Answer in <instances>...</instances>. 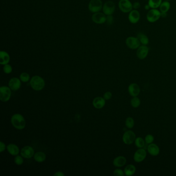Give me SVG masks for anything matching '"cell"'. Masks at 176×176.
<instances>
[{
  "label": "cell",
  "instance_id": "obj_1",
  "mask_svg": "<svg viewBox=\"0 0 176 176\" xmlns=\"http://www.w3.org/2000/svg\"><path fill=\"white\" fill-rule=\"evenodd\" d=\"M30 85L34 90L40 91L44 88L45 82L41 77L38 76H34L31 79Z\"/></svg>",
  "mask_w": 176,
  "mask_h": 176
},
{
  "label": "cell",
  "instance_id": "obj_2",
  "mask_svg": "<svg viewBox=\"0 0 176 176\" xmlns=\"http://www.w3.org/2000/svg\"><path fill=\"white\" fill-rule=\"evenodd\" d=\"M11 124L16 129L22 130L25 127V120L22 115L20 114H15L11 118Z\"/></svg>",
  "mask_w": 176,
  "mask_h": 176
},
{
  "label": "cell",
  "instance_id": "obj_3",
  "mask_svg": "<svg viewBox=\"0 0 176 176\" xmlns=\"http://www.w3.org/2000/svg\"><path fill=\"white\" fill-rule=\"evenodd\" d=\"M161 14L160 10L151 8L147 14V20L150 23L157 22L161 18Z\"/></svg>",
  "mask_w": 176,
  "mask_h": 176
},
{
  "label": "cell",
  "instance_id": "obj_4",
  "mask_svg": "<svg viewBox=\"0 0 176 176\" xmlns=\"http://www.w3.org/2000/svg\"><path fill=\"white\" fill-rule=\"evenodd\" d=\"M103 8L101 0H90L88 4V9L91 13L100 12Z\"/></svg>",
  "mask_w": 176,
  "mask_h": 176
},
{
  "label": "cell",
  "instance_id": "obj_5",
  "mask_svg": "<svg viewBox=\"0 0 176 176\" xmlns=\"http://www.w3.org/2000/svg\"><path fill=\"white\" fill-rule=\"evenodd\" d=\"M126 44L129 49L132 50L137 49L141 45L140 40L137 37L129 36L126 40Z\"/></svg>",
  "mask_w": 176,
  "mask_h": 176
},
{
  "label": "cell",
  "instance_id": "obj_6",
  "mask_svg": "<svg viewBox=\"0 0 176 176\" xmlns=\"http://www.w3.org/2000/svg\"><path fill=\"white\" fill-rule=\"evenodd\" d=\"M118 7L120 11L124 13H129L133 10L132 3L130 0H120Z\"/></svg>",
  "mask_w": 176,
  "mask_h": 176
},
{
  "label": "cell",
  "instance_id": "obj_7",
  "mask_svg": "<svg viewBox=\"0 0 176 176\" xmlns=\"http://www.w3.org/2000/svg\"><path fill=\"white\" fill-rule=\"evenodd\" d=\"M115 4L112 1H108L103 5L102 10L106 16L112 15L115 10Z\"/></svg>",
  "mask_w": 176,
  "mask_h": 176
},
{
  "label": "cell",
  "instance_id": "obj_8",
  "mask_svg": "<svg viewBox=\"0 0 176 176\" xmlns=\"http://www.w3.org/2000/svg\"><path fill=\"white\" fill-rule=\"evenodd\" d=\"M11 89L7 86H2L0 88V100L2 102H7L11 97Z\"/></svg>",
  "mask_w": 176,
  "mask_h": 176
},
{
  "label": "cell",
  "instance_id": "obj_9",
  "mask_svg": "<svg viewBox=\"0 0 176 176\" xmlns=\"http://www.w3.org/2000/svg\"><path fill=\"white\" fill-rule=\"evenodd\" d=\"M136 135L134 132L132 131H127L124 132L123 136V140L124 143L127 145H130L135 142Z\"/></svg>",
  "mask_w": 176,
  "mask_h": 176
},
{
  "label": "cell",
  "instance_id": "obj_10",
  "mask_svg": "<svg viewBox=\"0 0 176 176\" xmlns=\"http://www.w3.org/2000/svg\"><path fill=\"white\" fill-rule=\"evenodd\" d=\"M149 49L146 45L141 44L137 48L136 51V56L140 60H144L146 58L149 53Z\"/></svg>",
  "mask_w": 176,
  "mask_h": 176
},
{
  "label": "cell",
  "instance_id": "obj_11",
  "mask_svg": "<svg viewBox=\"0 0 176 176\" xmlns=\"http://www.w3.org/2000/svg\"><path fill=\"white\" fill-rule=\"evenodd\" d=\"M92 20L93 22L96 24L104 23L107 21V16L104 13L98 12V13H94L91 17Z\"/></svg>",
  "mask_w": 176,
  "mask_h": 176
},
{
  "label": "cell",
  "instance_id": "obj_12",
  "mask_svg": "<svg viewBox=\"0 0 176 176\" xmlns=\"http://www.w3.org/2000/svg\"><path fill=\"white\" fill-rule=\"evenodd\" d=\"M147 153L146 150L143 148H139L134 153V160L139 163L143 161L146 157Z\"/></svg>",
  "mask_w": 176,
  "mask_h": 176
},
{
  "label": "cell",
  "instance_id": "obj_13",
  "mask_svg": "<svg viewBox=\"0 0 176 176\" xmlns=\"http://www.w3.org/2000/svg\"><path fill=\"white\" fill-rule=\"evenodd\" d=\"M140 18V15L138 10H132L129 13L128 20L132 24H136L139 22Z\"/></svg>",
  "mask_w": 176,
  "mask_h": 176
},
{
  "label": "cell",
  "instance_id": "obj_14",
  "mask_svg": "<svg viewBox=\"0 0 176 176\" xmlns=\"http://www.w3.org/2000/svg\"><path fill=\"white\" fill-rule=\"evenodd\" d=\"M34 150L29 146L24 147L21 151V155L26 159H30L34 156Z\"/></svg>",
  "mask_w": 176,
  "mask_h": 176
},
{
  "label": "cell",
  "instance_id": "obj_15",
  "mask_svg": "<svg viewBox=\"0 0 176 176\" xmlns=\"http://www.w3.org/2000/svg\"><path fill=\"white\" fill-rule=\"evenodd\" d=\"M20 79H19L17 78H13L10 80L8 83V86L11 90L13 91H16L19 90L21 87Z\"/></svg>",
  "mask_w": 176,
  "mask_h": 176
},
{
  "label": "cell",
  "instance_id": "obj_16",
  "mask_svg": "<svg viewBox=\"0 0 176 176\" xmlns=\"http://www.w3.org/2000/svg\"><path fill=\"white\" fill-rule=\"evenodd\" d=\"M140 86L137 84L132 83L129 85L128 87V91L129 94L132 97H137L138 94H140Z\"/></svg>",
  "mask_w": 176,
  "mask_h": 176
},
{
  "label": "cell",
  "instance_id": "obj_17",
  "mask_svg": "<svg viewBox=\"0 0 176 176\" xmlns=\"http://www.w3.org/2000/svg\"><path fill=\"white\" fill-rule=\"evenodd\" d=\"M93 104L95 108L97 109H102L105 104V100L103 98L98 97L94 99Z\"/></svg>",
  "mask_w": 176,
  "mask_h": 176
},
{
  "label": "cell",
  "instance_id": "obj_18",
  "mask_svg": "<svg viewBox=\"0 0 176 176\" xmlns=\"http://www.w3.org/2000/svg\"><path fill=\"white\" fill-rule=\"evenodd\" d=\"M10 56L9 54L4 51L0 52V64L3 65L8 64L10 61Z\"/></svg>",
  "mask_w": 176,
  "mask_h": 176
},
{
  "label": "cell",
  "instance_id": "obj_19",
  "mask_svg": "<svg viewBox=\"0 0 176 176\" xmlns=\"http://www.w3.org/2000/svg\"><path fill=\"white\" fill-rule=\"evenodd\" d=\"M147 151L151 156H157L160 153V148L155 144L151 143L147 147Z\"/></svg>",
  "mask_w": 176,
  "mask_h": 176
},
{
  "label": "cell",
  "instance_id": "obj_20",
  "mask_svg": "<svg viewBox=\"0 0 176 176\" xmlns=\"http://www.w3.org/2000/svg\"><path fill=\"white\" fill-rule=\"evenodd\" d=\"M127 160L126 158L123 156H119L114 159L113 161V165L115 167H120L124 166L126 164Z\"/></svg>",
  "mask_w": 176,
  "mask_h": 176
},
{
  "label": "cell",
  "instance_id": "obj_21",
  "mask_svg": "<svg viewBox=\"0 0 176 176\" xmlns=\"http://www.w3.org/2000/svg\"><path fill=\"white\" fill-rule=\"evenodd\" d=\"M6 148L8 153L12 156H17L19 154V147L15 144H9L7 146Z\"/></svg>",
  "mask_w": 176,
  "mask_h": 176
},
{
  "label": "cell",
  "instance_id": "obj_22",
  "mask_svg": "<svg viewBox=\"0 0 176 176\" xmlns=\"http://www.w3.org/2000/svg\"><path fill=\"white\" fill-rule=\"evenodd\" d=\"M137 37L140 40L141 44L146 45V46L148 45L149 42V38L146 35H145V34L143 33H138V34L137 35Z\"/></svg>",
  "mask_w": 176,
  "mask_h": 176
},
{
  "label": "cell",
  "instance_id": "obj_23",
  "mask_svg": "<svg viewBox=\"0 0 176 176\" xmlns=\"http://www.w3.org/2000/svg\"><path fill=\"white\" fill-rule=\"evenodd\" d=\"M135 171H136V167L134 165L132 164L127 165L124 168V174L126 176H132L135 174Z\"/></svg>",
  "mask_w": 176,
  "mask_h": 176
},
{
  "label": "cell",
  "instance_id": "obj_24",
  "mask_svg": "<svg viewBox=\"0 0 176 176\" xmlns=\"http://www.w3.org/2000/svg\"><path fill=\"white\" fill-rule=\"evenodd\" d=\"M170 8V4L169 1H164L162 2L160 6L159 7L161 13H167Z\"/></svg>",
  "mask_w": 176,
  "mask_h": 176
},
{
  "label": "cell",
  "instance_id": "obj_25",
  "mask_svg": "<svg viewBox=\"0 0 176 176\" xmlns=\"http://www.w3.org/2000/svg\"><path fill=\"white\" fill-rule=\"evenodd\" d=\"M34 157L35 160L36 162L41 163L46 160V154L43 152L40 151V152H37L34 154Z\"/></svg>",
  "mask_w": 176,
  "mask_h": 176
},
{
  "label": "cell",
  "instance_id": "obj_26",
  "mask_svg": "<svg viewBox=\"0 0 176 176\" xmlns=\"http://www.w3.org/2000/svg\"><path fill=\"white\" fill-rule=\"evenodd\" d=\"M162 3V0H148V5L151 8L157 9L160 6Z\"/></svg>",
  "mask_w": 176,
  "mask_h": 176
},
{
  "label": "cell",
  "instance_id": "obj_27",
  "mask_svg": "<svg viewBox=\"0 0 176 176\" xmlns=\"http://www.w3.org/2000/svg\"><path fill=\"white\" fill-rule=\"evenodd\" d=\"M134 142L136 146L138 148H143L145 146V141L140 137L136 138Z\"/></svg>",
  "mask_w": 176,
  "mask_h": 176
},
{
  "label": "cell",
  "instance_id": "obj_28",
  "mask_svg": "<svg viewBox=\"0 0 176 176\" xmlns=\"http://www.w3.org/2000/svg\"><path fill=\"white\" fill-rule=\"evenodd\" d=\"M131 104L132 107L134 108L138 107L140 104V99L137 97H133V98L131 100Z\"/></svg>",
  "mask_w": 176,
  "mask_h": 176
},
{
  "label": "cell",
  "instance_id": "obj_29",
  "mask_svg": "<svg viewBox=\"0 0 176 176\" xmlns=\"http://www.w3.org/2000/svg\"><path fill=\"white\" fill-rule=\"evenodd\" d=\"M126 126L129 129H132L134 126V120L132 117H128L126 120Z\"/></svg>",
  "mask_w": 176,
  "mask_h": 176
},
{
  "label": "cell",
  "instance_id": "obj_30",
  "mask_svg": "<svg viewBox=\"0 0 176 176\" xmlns=\"http://www.w3.org/2000/svg\"><path fill=\"white\" fill-rule=\"evenodd\" d=\"M30 76L27 73H23L20 76V79L23 82H27L30 80Z\"/></svg>",
  "mask_w": 176,
  "mask_h": 176
},
{
  "label": "cell",
  "instance_id": "obj_31",
  "mask_svg": "<svg viewBox=\"0 0 176 176\" xmlns=\"http://www.w3.org/2000/svg\"><path fill=\"white\" fill-rule=\"evenodd\" d=\"M23 157L20 156H16V157H15V163L16 164L18 165H21L23 164L24 162L23 159L22 158Z\"/></svg>",
  "mask_w": 176,
  "mask_h": 176
},
{
  "label": "cell",
  "instance_id": "obj_32",
  "mask_svg": "<svg viewBox=\"0 0 176 176\" xmlns=\"http://www.w3.org/2000/svg\"><path fill=\"white\" fill-rule=\"evenodd\" d=\"M153 140H154V137L151 134H148L145 137V143L147 144H150L153 143Z\"/></svg>",
  "mask_w": 176,
  "mask_h": 176
},
{
  "label": "cell",
  "instance_id": "obj_33",
  "mask_svg": "<svg viewBox=\"0 0 176 176\" xmlns=\"http://www.w3.org/2000/svg\"><path fill=\"white\" fill-rule=\"evenodd\" d=\"M3 71L6 74H10L13 71V68L10 65H5L3 67Z\"/></svg>",
  "mask_w": 176,
  "mask_h": 176
},
{
  "label": "cell",
  "instance_id": "obj_34",
  "mask_svg": "<svg viewBox=\"0 0 176 176\" xmlns=\"http://www.w3.org/2000/svg\"><path fill=\"white\" fill-rule=\"evenodd\" d=\"M113 174L115 176H124L125 175L124 171L120 169H116L114 171Z\"/></svg>",
  "mask_w": 176,
  "mask_h": 176
},
{
  "label": "cell",
  "instance_id": "obj_35",
  "mask_svg": "<svg viewBox=\"0 0 176 176\" xmlns=\"http://www.w3.org/2000/svg\"><path fill=\"white\" fill-rule=\"evenodd\" d=\"M106 22L109 25H111L114 22V18L112 15H109L107 16V21Z\"/></svg>",
  "mask_w": 176,
  "mask_h": 176
},
{
  "label": "cell",
  "instance_id": "obj_36",
  "mask_svg": "<svg viewBox=\"0 0 176 176\" xmlns=\"http://www.w3.org/2000/svg\"><path fill=\"white\" fill-rule=\"evenodd\" d=\"M112 97V94L110 91H107L104 94L103 98L105 100H110L111 99Z\"/></svg>",
  "mask_w": 176,
  "mask_h": 176
},
{
  "label": "cell",
  "instance_id": "obj_37",
  "mask_svg": "<svg viewBox=\"0 0 176 176\" xmlns=\"http://www.w3.org/2000/svg\"><path fill=\"white\" fill-rule=\"evenodd\" d=\"M132 6H133V10H137L140 7V2H135L132 4Z\"/></svg>",
  "mask_w": 176,
  "mask_h": 176
},
{
  "label": "cell",
  "instance_id": "obj_38",
  "mask_svg": "<svg viewBox=\"0 0 176 176\" xmlns=\"http://www.w3.org/2000/svg\"><path fill=\"white\" fill-rule=\"evenodd\" d=\"M0 152L1 153H2L3 152L4 150H5V148H6V146H5V144L3 142H0Z\"/></svg>",
  "mask_w": 176,
  "mask_h": 176
},
{
  "label": "cell",
  "instance_id": "obj_39",
  "mask_svg": "<svg viewBox=\"0 0 176 176\" xmlns=\"http://www.w3.org/2000/svg\"><path fill=\"white\" fill-rule=\"evenodd\" d=\"M54 176H64L65 174L63 172L61 171H57V173L54 174Z\"/></svg>",
  "mask_w": 176,
  "mask_h": 176
},
{
  "label": "cell",
  "instance_id": "obj_40",
  "mask_svg": "<svg viewBox=\"0 0 176 176\" xmlns=\"http://www.w3.org/2000/svg\"><path fill=\"white\" fill-rule=\"evenodd\" d=\"M144 8H145V10H149L151 9V7H150L149 5H148V4L145 5Z\"/></svg>",
  "mask_w": 176,
  "mask_h": 176
},
{
  "label": "cell",
  "instance_id": "obj_41",
  "mask_svg": "<svg viewBox=\"0 0 176 176\" xmlns=\"http://www.w3.org/2000/svg\"><path fill=\"white\" fill-rule=\"evenodd\" d=\"M161 17L166 18L167 16V13H161Z\"/></svg>",
  "mask_w": 176,
  "mask_h": 176
},
{
  "label": "cell",
  "instance_id": "obj_42",
  "mask_svg": "<svg viewBox=\"0 0 176 176\" xmlns=\"http://www.w3.org/2000/svg\"><path fill=\"white\" fill-rule=\"evenodd\" d=\"M164 1H170V0H164Z\"/></svg>",
  "mask_w": 176,
  "mask_h": 176
},
{
  "label": "cell",
  "instance_id": "obj_43",
  "mask_svg": "<svg viewBox=\"0 0 176 176\" xmlns=\"http://www.w3.org/2000/svg\"><path fill=\"white\" fill-rule=\"evenodd\" d=\"M146 1H147V0H146Z\"/></svg>",
  "mask_w": 176,
  "mask_h": 176
}]
</instances>
